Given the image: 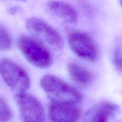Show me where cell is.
Segmentation results:
<instances>
[{"instance_id":"52a82bcc","label":"cell","mask_w":122,"mask_h":122,"mask_svg":"<svg viewBox=\"0 0 122 122\" xmlns=\"http://www.w3.org/2000/svg\"><path fill=\"white\" fill-rule=\"evenodd\" d=\"M48 114L51 122H77L81 110L75 104L51 101L48 106Z\"/></svg>"},{"instance_id":"277c9868","label":"cell","mask_w":122,"mask_h":122,"mask_svg":"<svg viewBox=\"0 0 122 122\" xmlns=\"http://www.w3.org/2000/svg\"><path fill=\"white\" fill-rule=\"evenodd\" d=\"M26 26L36 39L50 47L60 50L64 46V41L59 32L42 19L29 18L26 20Z\"/></svg>"},{"instance_id":"7c38bea8","label":"cell","mask_w":122,"mask_h":122,"mask_svg":"<svg viewBox=\"0 0 122 122\" xmlns=\"http://www.w3.org/2000/svg\"><path fill=\"white\" fill-rule=\"evenodd\" d=\"M12 116L11 110L7 101L0 98V120L1 122H7L11 119Z\"/></svg>"},{"instance_id":"9a60e30c","label":"cell","mask_w":122,"mask_h":122,"mask_svg":"<svg viewBox=\"0 0 122 122\" xmlns=\"http://www.w3.org/2000/svg\"><path fill=\"white\" fill-rule=\"evenodd\" d=\"M120 4H121V5H122V0H120Z\"/></svg>"},{"instance_id":"5b68a950","label":"cell","mask_w":122,"mask_h":122,"mask_svg":"<svg viewBox=\"0 0 122 122\" xmlns=\"http://www.w3.org/2000/svg\"><path fill=\"white\" fill-rule=\"evenodd\" d=\"M68 43L77 56L91 62L98 58V50L92 38L85 32L71 30L68 33Z\"/></svg>"},{"instance_id":"8fae6325","label":"cell","mask_w":122,"mask_h":122,"mask_svg":"<svg viewBox=\"0 0 122 122\" xmlns=\"http://www.w3.org/2000/svg\"><path fill=\"white\" fill-rule=\"evenodd\" d=\"M12 46V39L10 33L5 27L0 26V48L1 51H7Z\"/></svg>"},{"instance_id":"6da1fadb","label":"cell","mask_w":122,"mask_h":122,"mask_svg":"<svg viewBox=\"0 0 122 122\" xmlns=\"http://www.w3.org/2000/svg\"><path fill=\"white\" fill-rule=\"evenodd\" d=\"M40 85L51 101L76 104L83 99L82 94L77 89L55 75L43 76Z\"/></svg>"},{"instance_id":"7a4b0ae2","label":"cell","mask_w":122,"mask_h":122,"mask_svg":"<svg viewBox=\"0 0 122 122\" xmlns=\"http://www.w3.org/2000/svg\"><path fill=\"white\" fill-rule=\"evenodd\" d=\"M18 46L29 62L41 69H46L52 64V57L42 42L26 35L18 39Z\"/></svg>"},{"instance_id":"8992f818","label":"cell","mask_w":122,"mask_h":122,"mask_svg":"<svg viewBox=\"0 0 122 122\" xmlns=\"http://www.w3.org/2000/svg\"><path fill=\"white\" fill-rule=\"evenodd\" d=\"M14 100L19 106L23 122H45L46 118L45 110L36 98L25 92L15 94Z\"/></svg>"},{"instance_id":"3957f363","label":"cell","mask_w":122,"mask_h":122,"mask_svg":"<svg viewBox=\"0 0 122 122\" xmlns=\"http://www.w3.org/2000/svg\"><path fill=\"white\" fill-rule=\"evenodd\" d=\"M0 71L6 84L16 94L25 92L29 88L30 80L27 73L13 61L1 60Z\"/></svg>"},{"instance_id":"30bf717a","label":"cell","mask_w":122,"mask_h":122,"mask_svg":"<svg viewBox=\"0 0 122 122\" xmlns=\"http://www.w3.org/2000/svg\"><path fill=\"white\" fill-rule=\"evenodd\" d=\"M68 71L73 81L79 84L86 85L91 83L94 80L92 73L86 67L77 63H69Z\"/></svg>"},{"instance_id":"5bb4252c","label":"cell","mask_w":122,"mask_h":122,"mask_svg":"<svg viewBox=\"0 0 122 122\" xmlns=\"http://www.w3.org/2000/svg\"><path fill=\"white\" fill-rule=\"evenodd\" d=\"M14 1H18V2H25L26 0H14Z\"/></svg>"},{"instance_id":"9c48e42d","label":"cell","mask_w":122,"mask_h":122,"mask_svg":"<svg viewBox=\"0 0 122 122\" xmlns=\"http://www.w3.org/2000/svg\"><path fill=\"white\" fill-rule=\"evenodd\" d=\"M48 8L51 14L69 23L77 21V14L71 6L61 1H51L48 4Z\"/></svg>"},{"instance_id":"ba28073f","label":"cell","mask_w":122,"mask_h":122,"mask_svg":"<svg viewBox=\"0 0 122 122\" xmlns=\"http://www.w3.org/2000/svg\"><path fill=\"white\" fill-rule=\"evenodd\" d=\"M119 110L115 104L103 101L92 106L83 116L82 122H108Z\"/></svg>"},{"instance_id":"4fadbf2b","label":"cell","mask_w":122,"mask_h":122,"mask_svg":"<svg viewBox=\"0 0 122 122\" xmlns=\"http://www.w3.org/2000/svg\"><path fill=\"white\" fill-rule=\"evenodd\" d=\"M113 62L116 69L119 72H122V51L116 48L113 54Z\"/></svg>"}]
</instances>
